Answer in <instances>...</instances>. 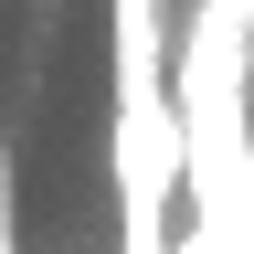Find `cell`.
<instances>
[{"label": "cell", "mask_w": 254, "mask_h": 254, "mask_svg": "<svg viewBox=\"0 0 254 254\" xmlns=\"http://www.w3.org/2000/svg\"><path fill=\"white\" fill-rule=\"evenodd\" d=\"M106 159H117V222L127 254H170V190H180V117H170V0H117L106 43Z\"/></svg>", "instance_id": "obj_1"}, {"label": "cell", "mask_w": 254, "mask_h": 254, "mask_svg": "<svg viewBox=\"0 0 254 254\" xmlns=\"http://www.w3.org/2000/svg\"><path fill=\"white\" fill-rule=\"evenodd\" d=\"M0 254H11V180H0Z\"/></svg>", "instance_id": "obj_3"}, {"label": "cell", "mask_w": 254, "mask_h": 254, "mask_svg": "<svg viewBox=\"0 0 254 254\" xmlns=\"http://www.w3.org/2000/svg\"><path fill=\"white\" fill-rule=\"evenodd\" d=\"M190 11H212V21H244V32H254V0H190Z\"/></svg>", "instance_id": "obj_2"}]
</instances>
